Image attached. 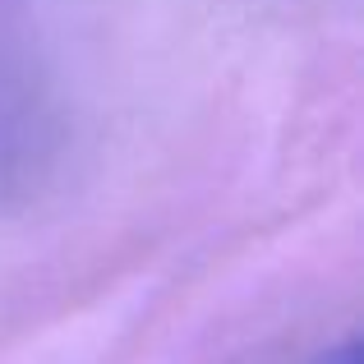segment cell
<instances>
[{"label":"cell","mask_w":364,"mask_h":364,"mask_svg":"<svg viewBox=\"0 0 364 364\" xmlns=\"http://www.w3.org/2000/svg\"><path fill=\"white\" fill-rule=\"evenodd\" d=\"M332 364H360V360H355V350H346V355H341V360H332Z\"/></svg>","instance_id":"6da1fadb"}]
</instances>
